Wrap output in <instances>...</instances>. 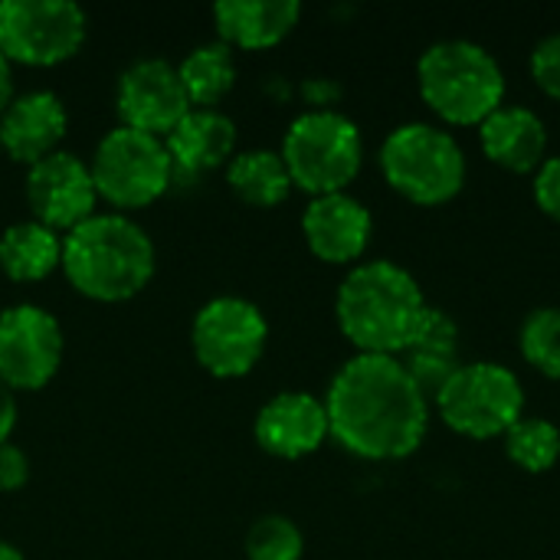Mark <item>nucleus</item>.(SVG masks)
I'll use <instances>...</instances> for the list:
<instances>
[{"mask_svg": "<svg viewBox=\"0 0 560 560\" xmlns=\"http://www.w3.org/2000/svg\"><path fill=\"white\" fill-rule=\"evenodd\" d=\"M328 433L361 459H404L427 436V394L397 358L358 354L331 381Z\"/></svg>", "mask_w": 560, "mask_h": 560, "instance_id": "nucleus-1", "label": "nucleus"}, {"mask_svg": "<svg viewBox=\"0 0 560 560\" xmlns=\"http://www.w3.org/2000/svg\"><path fill=\"white\" fill-rule=\"evenodd\" d=\"M427 308L417 279L387 259L354 266L335 302L338 325L358 354L384 358H397L410 348Z\"/></svg>", "mask_w": 560, "mask_h": 560, "instance_id": "nucleus-2", "label": "nucleus"}, {"mask_svg": "<svg viewBox=\"0 0 560 560\" xmlns=\"http://www.w3.org/2000/svg\"><path fill=\"white\" fill-rule=\"evenodd\" d=\"M62 272L95 302H125L154 276L151 236L121 213H95L62 236Z\"/></svg>", "mask_w": 560, "mask_h": 560, "instance_id": "nucleus-3", "label": "nucleus"}, {"mask_svg": "<svg viewBox=\"0 0 560 560\" xmlns=\"http://www.w3.org/2000/svg\"><path fill=\"white\" fill-rule=\"evenodd\" d=\"M423 102L450 125H482L502 108L505 75L489 49L469 39L433 43L417 66Z\"/></svg>", "mask_w": 560, "mask_h": 560, "instance_id": "nucleus-4", "label": "nucleus"}, {"mask_svg": "<svg viewBox=\"0 0 560 560\" xmlns=\"http://www.w3.org/2000/svg\"><path fill=\"white\" fill-rule=\"evenodd\" d=\"M361 131L341 112H305L289 125L282 141V161L292 184L312 197L345 194L361 171Z\"/></svg>", "mask_w": 560, "mask_h": 560, "instance_id": "nucleus-5", "label": "nucleus"}, {"mask_svg": "<svg viewBox=\"0 0 560 560\" xmlns=\"http://www.w3.org/2000/svg\"><path fill=\"white\" fill-rule=\"evenodd\" d=\"M381 171L407 200L436 207L463 190L466 154L450 131L413 121L387 135L381 148Z\"/></svg>", "mask_w": 560, "mask_h": 560, "instance_id": "nucleus-6", "label": "nucleus"}, {"mask_svg": "<svg viewBox=\"0 0 560 560\" xmlns=\"http://www.w3.org/2000/svg\"><path fill=\"white\" fill-rule=\"evenodd\" d=\"M436 410L450 430L469 440H492L505 436L522 420L525 390L502 364H463L436 394Z\"/></svg>", "mask_w": 560, "mask_h": 560, "instance_id": "nucleus-7", "label": "nucleus"}, {"mask_svg": "<svg viewBox=\"0 0 560 560\" xmlns=\"http://www.w3.org/2000/svg\"><path fill=\"white\" fill-rule=\"evenodd\" d=\"M89 171L98 197L121 210L148 207L174 184V167L164 138L125 125L112 128L98 141Z\"/></svg>", "mask_w": 560, "mask_h": 560, "instance_id": "nucleus-8", "label": "nucleus"}, {"mask_svg": "<svg viewBox=\"0 0 560 560\" xmlns=\"http://www.w3.org/2000/svg\"><path fill=\"white\" fill-rule=\"evenodd\" d=\"M85 13L69 0H0V52L23 66H56L85 43Z\"/></svg>", "mask_w": 560, "mask_h": 560, "instance_id": "nucleus-9", "label": "nucleus"}, {"mask_svg": "<svg viewBox=\"0 0 560 560\" xmlns=\"http://www.w3.org/2000/svg\"><path fill=\"white\" fill-rule=\"evenodd\" d=\"M269 325L262 312L236 295L210 299L190 328V345L203 371L213 377H243L249 374L266 351Z\"/></svg>", "mask_w": 560, "mask_h": 560, "instance_id": "nucleus-10", "label": "nucleus"}, {"mask_svg": "<svg viewBox=\"0 0 560 560\" xmlns=\"http://www.w3.org/2000/svg\"><path fill=\"white\" fill-rule=\"evenodd\" d=\"M62 361V328L39 305L0 312V381L10 390L46 387Z\"/></svg>", "mask_w": 560, "mask_h": 560, "instance_id": "nucleus-11", "label": "nucleus"}, {"mask_svg": "<svg viewBox=\"0 0 560 560\" xmlns=\"http://www.w3.org/2000/svg\"><path fill=\"white\" fill-rule=\"evenodd\" d=\"M26 203L33 220L49 230H75L95 217L98 190L85 161L69 151H52L49 158L30 164L26 174Z\"/></svg>", "mask_w": 560, "mask_h": 560, "instance_id": "nucleus-12", "label": "nucleus"}, {"mask_svg": "<svg viewBox=\"0 0 560 560\" xmlns=\"http://www.w3.org/2000/svg\"><path fill=\"white\" fill-rule=\"evenodd\" d=\"M115 102L125 128L158 138L171 135L174 125L194 108L177 75V66L164 59H141L128 66L118 79Z\"/></svg>", "mask_w": 560, "mask_h": 560, "instance_id": "nucleus-13", "label": "nucleus"}, {"mask_svg": "<svg viewBox=\"0 0 560 560\" xmlns=\"http://www.w3.org/2000/svg\"><path fill=\"white\" fill-rule=\"evenodd\" d=\"M328 433V410L325 400L285 390L276 394L259 413H256V443L279 459H302L315 453L325 443Z\"/></svg>", "mask_w": 560, "mask_h": 560, "instance_id": "nucleus-14", "label": "nucleus"}, {"mask_svg": "<svg viewBox=\"0 0 560 560\" xmlns=\"http://www.w3.org/2000/svg\"><path fill=\"white\" fill-rule=\"evenodd\" d=\"M164 148L171 154L174 180H197L233 161L236 125L217 108H190L174 131L164 135Z\"/></svg>", "mask_w": 560, "mask_h": 560, "instance_id": "nucleus-15", "label": "nucleus"}, {"mask_svg": "<svg viewBox=\"0 0 560 560\" xmlns=\"http://www.w3.org/2000/svg\"><path fill=\"white\" fill-rule=\"evenodd\" d=\"M302 233L308 249L325 262H354L371 240V213L361 200L348 194L315 197L302 217Z\"/></svg>", "mask_w": 560, "mask_h": 560, "instance_id": "nucleus-16", "label": "nucleus"}, {"mask_svg": "<svg viewBox=\"0 0 560 560\" xmlns=\"http://www.w3.org/2000/svg\"><path fill=\"white\" fill-rule=\"evenodd\" d=\"M66 125V108L52 92L36 89L26 95H13V102L0 115V151H7L20 164H36L56 151Z\"/></svg>", "mask_w": 560, "mask_h": 560, "instance_id": "nucleus-17", "label": "nucleus"}, {"mask_svg": "<svg viewBox=\"0 0 560 560\" xmlns=\"http://www.w3.org/2000/svg\"><path fill=\"white\" fill-rule=\"evenodd\" d=\"M302 16L299 0H220L213 23L230 49H269L282 43Z\"/></svg>", "mask_w": 560, "mask_h": 560, "instance_id": "nucleus-18", "label": "nucleus"}, {"mask_svg": "<svg viewBox=\"0 0 560 560\" xmlns=\"http://www.w3.org/2000/svg\"><path fill=\"white\" fill-rule=\"evenodd\" d=\"M479 141L489 161H495L505 171L528 174L545 164L548 131L532 108L502 105L479 125Z\"/></svg>", "mask_w": 560, "mask_h": 560, "instance_id": "nucleus-19", "label": "nucleus"}, {"mask_svg": "<svg viewBox=\"0 0 560 560\" xmlns=\"http://www.w3.org/2000/svg\"><path fill=\"white\" fill-rule=\"evenodd\" d=\"M407 361H400L407 368V374L413 377V384L430 397H436L446 381L463 368L459 364V328L456 322L440 312V308H427L410 348L404 351Z\"/></svg>", "mask_w": 560, "mask_h": 560, "instance_id": "nucleus-20", "label": "nucleus"}, {"mask_svg": "<svg viewBox=\"0 0 560 560\" xmlns=\"http://www.w3.org/2000/svg\"><path fill=\"white\" fill-rule=\"evenodd\" d=\"M56 266H62V240L56 230L23 220L0 236V269L13 282H39Z\"/></svg>", "mask_w": 560, "mask_h": 560, "instance_id": "nucleus-21", "label": "nucleus"}, {"mask_svg": "<svg viewBox=\"0 0 560 560\" xmlns=\"http://www.w3.org/2000/svg\"><path fill=\"white\" fill-rule=\"evenodd\" d=\"M226 184L230 190L249 203V207H279L289 190L292 177L285 171L282 154L276 151H243L226 164Z\"/></svg>", "mask_w": 560, "mask_h": 560, "instance_id": "nucleus-22", "label": "nucleus"}, {"mask_svg": "<svg viewBox=\"0 0 560 560\" xmlns=\"http://www.w3.org/2000/svg\"><path fill=\"white\" fill-rule=\"evenodd\" d=\"M190 105L213 108L236 82V59L226 43H200L177 66Z\"/></svg>", "mask_w": 560, "mask_h": 560, "instance_id": "nucleus-23", "label": "nucleus"}, {"mask_svg": "<svg viewBox=\"0 0 560 560\" xmlns=\"http://www.w3.org/2000/svg\"><path fill=\"white\" fill-rule=\"evenodd\" d=\"M505 453L525 472H548L560 459V430L551 420L522 417L505 433Z\"/></svg>", "mask_w": 560, "mask_h": 560, "instance_id": "nucleus-24", "label": "nucleus"}, {"mask_svg": "<svg viewBox=\"0 0 560 560\" xmlns=\"http://www.w3.org/2000/svg\"><path fill=\"white\" fill-rule=\"evenodd\" d=\"M522 354L535 371L560 381V308H538L525 318Z\"/></svg>", "mask_w": 560, "mask_h": 560, "instance_id": "nucleus-25", "label": "nucleus"}, {"mask_svg": "<svg viewBox=\"0 0 560 560\" xmlns=\"http://www.w3.org/2000/svg\"><path fill=\"white\" fill-rule=\"evenodd\" d=\"M302 551H305V538L299 525L285 515H266L246 535L249 560H299Z\"/></svg>", "mask_w": 560, "mask_h": 560, "instance_id": "nucleus-26", "label": "nucleus"}, {"mask_svg": "<svg viewBox=\"0 0 560 560\" xmlns=\"http://www.w3.org/2000/svg\"><path fill=\"white\" fill-rule=\"evenodd\" d=\"M532 79L538 89L560 102V33L545 36L532 52Z\"/></svg>", "mask_w": 560, "mask_h": 560, "instance_id": "nucleus-27", "label": "nucleus"}, {"mask_svg": "<svg viewBox=\"0 0 560 560\" xmlns=\"http://www.w3.org/2000/svg\"><path fill=\"white\" fill-rule=\"evenodd\" d=\"M535 200L538 207L560 223V158H548L541 167H538V177H535Z\"/></svg>", "mask_w": 560, "mask_h": 560, "instance_id": "nucleus-28", "label": "nucleus"}, {"mask_svg": "<svg viewBox=\"0 0 560 560\" xmlns=\"http://www.w3.org/2000/svg\"><path fill=\"white\" fill-rule=\"evenodd\" d=\"M30 479V459L20 446L3 443L0 446V492H16Z\"/></svg>", "mask_w": 560, "mask_h": 560, "instance_id": "nucleus-29", "label": "nucleus"}, {"mask_svg": "<svg viewBox=\"0 0 560 560\" xmlns=\"http://www.w3.org/2000/svg\"><path fill=\"white\" fill-rule=\"evenodd\" d=\"M13 427H16V397H13V390L0 381V446L10 443Z\"/></svg>", "mask_w": 560, "mask_h": 560, "instance_id": "nucleus-30", "label": "nucleus"}, {"mask_svg": "<svg viewBox=\"0 0 560 560\" xmlns=\"http://www.w3.org/2000/svg\"><path fill=\"white\" fill-rule=\"evenodd\" d=\"M10 102H13V69H10V59L0 52V115L7 112Z\"/></svg>", "mask_w": 560, "mask_h": 560, "instance_id": "nucleus-31", "label": "nucleus"}, {"mask_svg": "<svg viewBox=\"0 0 560 560\" xmlns=\"http://www.w3.org/2000/svg\"><path fill=\"white\" fill-rule=\"evenodd\" d=\"M0 560H23V555L10 541H0Z\"/></svg>", "mask_w": 560, "mask_h": 560, "instance_id": "nucleus-32", "label": "nucleus"}]
</instances>
